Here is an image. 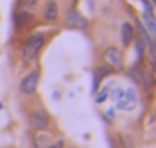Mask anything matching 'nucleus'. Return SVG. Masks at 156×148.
<instances>
[{
	"instance_id": "nucleus-16",
	"label": "nucleus",
	"mask_w": 156,
	"mask_h": 148,
	"mask_svg": "<svg viewBox=\"0 0 156 148\" xmlns=\"http://www.w3.org/2000/svg\"><path fill=\"white\" fill-rule=\"evenodd\" d=\"M152 4H154V6H156V0H152Z\"/></svg>"
},
{
	"instance_id": "nucleus-2",
	"label": "nucleus",
	"mask_w": 156,
	"mask_h": 148,
	"mask_svg": "<svg viewBox=\"0 0 156 148\" xmlns=\"http://www.w3.org/2000/svg\"><path fill=\"white\" fill-rule=\"evenodd\" d=\"M42 46H44V36H42V34H34V36H30V38L24 42L22 51H20L22 59H24V61L34 59V57L38 55V51L42 49Z\"/></svg>"
},
{
	"instance_id": "nucleus-13",
	"label": "nucleus",
	"mask_w": 156,
	"mask_h": 148,
	"mask_svg": "<svg viewBox=\"0 0 156 148\" xmlns=\"http://www.w3.org/2000/svg\"><path fill=\"white\" fill-rule=\"evenodd\" d=\"M36 4H38V0H24V6H26V10H30V8H34Z\"/></svg>"
},
{
	"instance_id": "nucleus-8",
	"label": "nucleus",
	"mask_w": 156,
	"mask_h": 148,
	"mask_svg": "<svg viewBox=\"0 0 156 148\" xmlns=\"http://www.w3.org/2000/svg\"><path fill=\"white\" fill-rule=\"evenodd\" d=\"M57 14H59V8H57L55 0H48L46 6H44V18H46L48 22H53V20L57 18Z\"/></svg>"
},
{
	"instance_id": "nucleus-12",
	"label": "nucleus",
	"mask_w": 156,
	"mask_h": 148,
	"mask_svg": "<svg viewBox=\"0 0 156 148\" xmlns=\"http://www.w3.org/2000/svg\"><path fill=\"white\" fill-rule=\"evenodd\" d=\"M136 55H138V59H142V55H144V42H142V38L136 40Z\"/></svg>"
},
{
	"instance_id": "nucleus-9",
	"label": "nucleus",
	"mask_w": 156,
	"mask_h": 148,
	"mask_svg": "<svg viewBox=\"0 0 156 148\" xmlns=\"http://www.w3.org/2000/svg\"><path fill=\"white\" fill-rule=\"evenodd\" d=\"M30 20H32V12L26 10V8H24V10H20L18 14L14 16V22H16V26H18V28H22L24 24H28Z\"/></svg>"
},
{
	"instance_id": "nucleus-11",
	"label": "nucleus",
	"mask_w": 156,
	"mask_h": 148,
	"mask_svg": "<svg viewBox=\"0 0 156 148\" xmlns=\"http://www.w3.org/2000/svg\"><path fill=\"white\" fill-rule=\"evenodd\" d=\"M36 144H38V148H48V146H50V136L40 132L38 136H36Z\"/></svg>"
},
{
	"instance_id": "nucleus-15",
	"label": "nucleus",
	"mask_w": 156,
	"mask_h": 148,
	"mask_svg": "<svg viewBox=\"0 0 156 148\" xmlns=\"http://www.w3.org/2000/svg\"><path fill=\"white\" fill-rule=\"evenodd\" d=\"M48 148H63V142L57 140V142H53V144H51V146H48Z\"/></svg>"
},
{
	"instance_id": "nucleus-7",
	"label": "nucleus",
	"mask_w": 156,
	"mask_h": 148,
	"mask_svg": "<svg viewBox=\"0 0 156 148\" xmlns=\"http://www.w3.org/2000/svg\"><path fill=\"white\" fill-rule=\"evenodd\" d=\"M133 40H134V26L130 22H122V26H121V44H122V48L130 46Z\"/></svg>"
},
{
	"instance_id": "nucleus-3",
	"label": "nucleus",
	"mask_w": 156,
	"mask_h": 148,
	"mask_svg": "<svg viewBox=\"0 0 156 148\" xmlns=\"http://www.w3.org/2000/svg\"><path fill=\"white\" fill-rule=\"evenodd\" d=\"M103 59L109 67H113L115 71H121L122 65H125V57H122V51L119 48H107L103 53Z\"/></svg>"
},
{
	"instance_id": "nucleus-17",
	"label": "nucleus",
	"mask_w": 156,
	"mask_h": 148,
	"mask_svg": "<svg viewBox=\"0 0 156 148\" xmlns=\"http://www.w3.org/2000/svg\"><path fill=\"white\" fill-rule=\"evenodd\" d=\"M0 111H2V103H0Z\"/></svg>"
},
{
	"instance_id": "nucleus-14",
	"label": "nucleus",
	"mask_w": 156,
	"mask_h": 148,
	"mask_svg": "<svg viewBox=\"0 0 156 148\" xmlns=\"http://www.w3.org/2000/svg\"><path fill=\"white\" fill-rule=\"evenodd\" d=\"M105 95H109V87H105V89H103V93H101V95L97 97V101L101 103V101H103V99H105Z\"/></svg>"
},
{
	"instance_id": "nucleus-4",
	"label": "nucleus",
	"mask_w": 156,
	"mask_h": 148,
	"mask_svg": "<svg viewBox=\"0 0 156 148\" xmlns=\"http://www.w3.org/2000/svg\"><path fill=\"white\" fill-rule=\"evenodd\" d=\"M87 26H89V22L81 12H77V10L67 12V16H65V28L67 30H87Z\"/></svg>"
},
{
	"instance_id": "nucleus-6",
	"label": "nucleus",
	"mask_w": 156,
	"mask_h": 148,
	"mask_svg": "<svg viewBox=\"0 0 156 148\" xmlns=\"http://www.w3.org/2000/svg\"><path fill=\"white\" fill-rule=\"evenodd\" d=\"M48 125H50V117H48V113L44 109H38V111H34V113L30 115V126L36 130V132L46 130Z\"/></svg>"
},
{
	"instance_id": "nucleus-10",
	"label": "nucleus",
	"mask_w": 156,
	"mask_h": 148,
	"mask_svg": "<svg viewBox=\"0 0 156 148\" xmlns=\"http://www.w3.org/2000/svg\"><path fill=\"white\" fill-rule=\"evenodd\" d=\"M142 20H144V24H146V30H148V34L156 40V22H154L152 16H150V10H146L144 14H142Z\"/></svg>"
},
{
	"instance_id": "nucleus-5",
	"label": "nucleus",
	"mask_w": 156,
	"mask_h": 148,
	"mask_svg": "<svg viewBox=\"0 0 156 148\" xmlns=\"http://www.w3.org/2000/svg\"><path fill=\"white\" fill-rule=\"evenodd\" d=\"M38 83H40V73L30 71L20 81V91H22L24 95H32V93H36V89H38Z\"/></svg>"
},
{
	"instance_id": "nucleus-1",
	"label": "nucleus",
	"mask_w": 156,
	"mask_h": 148,
	"mask_svg": "<svg viewBox=\"0 0 156 148\" xmlns=\"http://www.w3.org/2000/svg\"><path fill=\"white\" fill-rule=\"evenodd\" d=\"M113 99L117 103V109L121 111H133L136 107V93L133 89H121L117 87L113 91Z\"/></svg>"
}]
</instances>
